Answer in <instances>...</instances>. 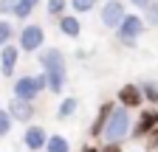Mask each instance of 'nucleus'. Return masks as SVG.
<instances>
[{
	"mask_svg": "<svg viewBox=\"0 0 158 152\" xmlns=\"http://www.w3.org/2000/svg\"><path fill=\"white\" fill-rule=\"evenodd\" d=\"M45 141H48V138H45V130H43V127H28V130H26V146H28V149H43Z\"/></svg>",
	"mask_w": 158,
	"mask_h": 152,
	"instance_id": "nucleus-9",
	"label": "nucleus"
},
{
	"mask_svg": "<svg viewBox=\"0 0 158 152\" xmlns=\"http://www.w3.org/2000/svg\"><path fill=\"white\" fill-rule=\"evenodd\" d=\"M11 3V11L17 14V17H26V14H31V9L37 6V0H9Z\"/></svg>",
	"mask_w": 158,
	"mask_h": 152,
	"instance_id": "nucleus-12",
	"label": "nucleus"
},
{
	"mask_svg": "<svg viewBox=\"0 0 158 152\" xmlns=\"http://www.w3.org/2000/svg\"><path fill=\"white\" fill-rule=\"evenodd\" d=\"M62 9H65V3H62V0H51V3H48V11H51V14H59Z\"/></svg>",
	"mask_w": 158,
	"mask_h": 152,
	"instance_id": "nucleus-23",
	"label": "nucleus"
},
{
	"mask_svg": "<svg viewBox=\"0 0 158 152\" xmlns=\"http://www.w3.org/2000/svg\"><path fill=\"white\" fill-rule=\"evenodd\" d=\"M71 149V144L62 138V135H51L48 141H45V152H68Z\"/></svg>",
	"mask_w": 158,
	"mask_h": 152,
	"instance_id": "nucleus-13",
	"label": "nucleus"
},
{
	"mask_svg": "<svg viewBox=\"0 0 158 152\" xmlns=\"http://www.w3.org/2000/svg\"><path fill=\"white\" fill-rule=\"evenodd\" d=\"M9 37H11V26L9 23H0V42H6Z\"/></svg>",
	"mask_w": 158,
	"mask_h": 152,
	"instance_id": "nucleus-22",
	"label": "nucleus"
},
{
	"mask_svg": "<svg viewBox=\"0 0 158 152\" xmlns=\"http://www.w3.org/2000/svg\"><path fill=\"white\" fill-rule=\"evenodd\" d=\"M127 132H130V116H127V110H124V107H113L110 118H107V124H105V130H102L105 141H107V144H118Z\"/></svg>",
	"mask_w": 158,
	"mask_h": 152,
	"instance_id": "nucleus-1",
	"label": "nucleus"
},
{
	"mask_svg": "<svg viewBox=\"0 0 158 152\" xmlns=\"http://www.w3.org/2000/svg\"><path fill=\"white\" fill-rule=\"evenodd\" d=\"M118 99H122L124 107H138L141 104V90H138L135 85H124L122 90H118Z\"/></svg>",
	"mask_w": 158,
	"mask_h": 152,
	"instance_id": "nucleus-8",
	"label": "nucleus"
},
{
	"mask_svg": "<svg viewBox=\"0 0 158 152\" xmlns=\"http://www.w3.org/2000/svg\"><path fill=\"white\" fill-rule=\"evenodd\" d=\"M135 6H150V0H133Z\"/></svg>",
	"mask_w": 158,
	"mask_h": 152,
	"instance_id": "nucleus-26",
	"label": "nucleus"
},
{
	"mask_svg": "<svg viewBox=\"0 0 158 152\" xmlns=\"http://www.w3.org/2000/svg\"><path fill=\"white\" fill-rule=\"evenodd\" d=\"M40 42H43V31H40L37 26H28V28H23V34H20V45H23L26 51H34V48H40Z\"/></svg>",
	"mask_w": 158,
	"mask_h": 152,
	"instance_id": "nucleus-6",
	"label": "nucleus"
},
{
	"mask_svg": "<svg viewBox=\"0 0 158 152\" xmlns=\"http://www.w3.org/2000/svg\"><path fill=\"white\" fill-rule=\"evenodd\" d=\"M62 79H65V73H48V87L51 90H59V87H62Z\"/></svg>",
	"mask_w": 158,
	"mask_h": 152,
	"instance_id": "nucleus-17",
	"label": "nucleus"
},
{
	"mask_svg": "<svg viewBox=\"0 0 158 152\" xmlns=\"http://www.w3.org/2000/svg\"><path fill=\"white\" fill-rule=\"evenodd\" d=\"M43 65L48 73H65V59L59 51H45L43 54Z\"/></svg>",
	"mask_w": 158,
	"mask_h": 152,
	"instance_id": "nucleus-7",
	"label": "nucleus"
},
{
	"mask_svg": "<svg viewBox=\"0 0 158 152\" xmlns=\"http://www.w3.org/2000/svg\"><path fill=\"white\" fill-rule=\"evenodd\" d=\"M40 87H45V76H43V79H28V76H23V79L14 85V93H17V99L28 102V99L37 96V90H40Z\"/></svg>",
	"mask_w": 158,
	"mask_h": 152,
	"instance_id": "nucleus-2",
	"label": "nucleus"
},
{
	"mask_svg": "<svg viewBox=\"0 0 158 152\" xmlns=\"http://www.w3.org/2000/svg\"><path fill=\"white\" fill-rule=\"evenodd\" d=\"M150 149H158V127L152 130V138H150Z\"/></svg>",
	"mask_w": 158,
	"mask_h": 152,
	"instance_id": "nucleus-24",
	"label": "nucleus"
},
{
	"mask_svg": "<svg viewBox=\"0 0 158 152\" xmlns=\"http://www.w3.org/2000/svg\"><path fill=\"white\" fill-rule=\"evenodd\" d=\"M110 113H113V104H105L102 110H99V118H96L93 127H90V135H99V132L105 130V124H107V118H110Z\"/></svg>",
	"mask_w": 158,
	"mask_h": 152,
	"instance_id": "nucleus-11",
	"label": "nucleus"
},
{
	"mask_svg": "<svg viewBox=\"0 0 158 152\" xmlns=\"http://www.w3.org/2000/svg\"><path fill=\"white\" fill-rule=\"evenodd\" d=\"M102 152H122V146H118V144H107Z\"/></svg>",
	"mask_w": 158,
	"mask_h": 152,
	"instance_id": "nucleus-25",
	"label": "nucleus"
},
{
	"mask_svg": "<svg viewBox=\"0 0 158 152\" xmlns=\"http://www.w3.org/2000/svg\"><path fill=\"white\" fill-rule=\"evenodd\" d=\"M3 73L6 76H11V70H14V62H17V51L14 48H3Z\"/></svg>",
	"mask_w": 158,
	"mask_h": 152,
	"instance_id": "nucleus-14",
	"label": "nucleus"
},
{
	"mask_svg": "<svg viewBox=\"0 0 158 152\" xmlns=\"http://www.w3.org/2000/svg\"><path fill=\"white\" fill-rule=\"evenodd\" d=\"M155 127H158V113L155 110H144L141 116H138V124L133 127V135L135 138H144L147 132H152Z\"/></svg>",
	"mask_w": 158,
	"mask_h": 152,
	"instance_id": "nucleus-3",
	"label": "nucleus"
},
{
	"mask_svg": "<svg viewBox=\"0 0 158 152\" xmlns=\"http://www.w3.org/2000/svg\"><path fill=\"white\" fill-rule=\"evenodd\" d=\"M62 31H65L68 37H76V34H79V23L73 20V17H65V20H62Z\"/></svg>",
	"mask_w": 158,
	"mask_h": 152,
	"instance_id": "nucleus-15",
	"label": "nucleus"
},
{
	"mask_svg": "<svg viewBox=\"0 0 158 152\" xmlns=\"http://www.w3.org/2000/svg\"><path fill=\"white\" fill-rule=\"evenodd\" d=\"M82 152H99V149H93V146H85V149H82Z\"/></svg>",
	"mask_w": 158,
	"mask_h": 152,
	"instance_id": "nucleus-27",
	"label": "nucleus"
},
{
	"mask_svg": "<svg viewBox=\"0 0 158 152\" xmlns=\"http://www.w3.org/2000/svg\"><path fill=\"white\" fill-rule=\"evenodd\" d=\"M141 93H144L150 102H158V87H155L152 82H150V85H144V87H141Z\"/></svg>",
	"mask_w": 158,
	"mask_h": 152,
	"instance_id": "nucleus-19",
	"label": "nucleus"
},
{
	"mask_svg": "<svg viewBox=\"0 0 158 152\" xmlns=\"http://www.w3.org/2000/svg\"><path fill=\"white\" fill-rule=\"evenodd\" d=\"M9 127H11V116L0 110V135H6V132H9Z\"/></svg>",
	"mask_w": 158,
	"mask_h": 152,
	"instance_id": "nucleus-18",
	"label": "nucleus"
},
{
	"mask_svg": "<svg viewBox=\"0 0 158 152\" xmlns=\"http://www.w3.org/2000/svg\"><path fill=\"white\" fill-rule=\"evenodd\" d=\"M147 14H150V23L158 26V3H150V6H147Z\"/></svg>",
	"mask_w": 158,
	"mask_h": 152,
	"instance_id": "nucleus-21",
	"label": "nucleus"
},
{
	"mask_svg": "<svg viewBox=\"0 0 158 152\" xmlns=\"http://www.w3.org/2000/svg\"><path fill=\"white\" fill-rule=\"evenodd\" d=\"M102 20H105V26H118V23H122L124 20V6L122 3H116V0H110V3L102 9Z\"/></svg>",
	"mask_w": 158,
	"mask_h": 152,
	"instance_id": "nucleus-5",
	"label": "nucleus"
},
{
	"mask_svg": "<svg viewBox=\"0 0 158 152\" xmlns=\"http://www.w3.org/2000/svg\"><path fill=\"white\" fill-rule=\"evenodd\" d=\"M138 34H141V20H138V17H124V20L118 23V37H122L124 42H133Z\"/></svg>",
	"mask_w": 158,
	"mask_h": 152,
	"instance_id": "nucleus-4",
	"label": "nucleus"
},
{
	"mask_svg": "<svg viewBox=\"0 0 158 152\" xmlns=\"http://www.w3.org/2000/svg\"><path fill=\"white\" fill-rule=\"evenodd\" d=\"M73 110H76V99H65L62 104H59V118H68Z\"/></svg>",
	"mask_w": 158,
	"mask_h": 152,
	"instance_id": "nucleus-16",
	"label": "nucleus"
},
{
	"mask_svg": "<svg viewBox=\"0 0 158 152\" xmlns=\"http://www.w3.org/2000/svg\"><path fill=\"white\" fill-rule=\"evenodd\" d=\"M96 6V0H73V9H79V11H90Z\"/></svg>",
	"mask_w": 158,
	"mask_h": 152,
	"instance_id": "nucleus-20",
	"label": "nucleus"
},
{
	"mask_svg": "<svg viewBox=\"0 0 158 152\" xmlns=\"http://www.w3.org/2000/svg\"><path fill=\"white\" fill-rule=\"evenodd\" d=\"M9 116L17 118V121H28V118H31V104L23 102V99H14V102H11V113H9Z\"/></svg>",
	"mask_w": 158,
	"mask_h": 152,
	"instance_id": "nucleus-10",
	"label": "nucleus"
}]
</instances>
